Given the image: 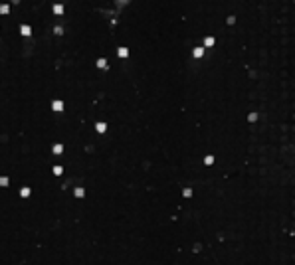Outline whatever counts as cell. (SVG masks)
<instances>
[{"label":"cell","mask_w":295,"mask_h":265,"mask_svg":"<svg viewBox=\"0 0 295 265\" xmlns=\"http://www.w3.org/2000/svg\"><path fill=\"white\" fill-rule=\"evenodd\" d=\"M30 32H32L30 26H22V34H24V36H30Z\"/></svg>","instance_id":"6da1fadb"},{"label":"cell","mask_w":295,"mask_h":265,"mask_svg":"<svg viewBox=\"0 0 295 265\" xmlns=\"http://www.w3.org/2000/svg\"><path fill=\"white\" fill-rule=\"evenodd\" d=\"M54 12H56V14H61V12H64V6L56 4V6H54Z\"/></svg>","instance_id":"7a4b0ae2"},{"label":"cell","mask_w":295,"mask_h":265,"mask_svg":"<svg viewBox=\"0 0 295 265\" xmlns=\"http://www.w3.org/2000/svg\"><path fill=\"white\" fill-rule=\"evenodd\" d=\"M8 10H10V8H8V4H4V6H0V12H2V14H8Z\"/></svg>","instance_id":"3957f363"},{"label":"cell","mask_w":295,"mask_h":265,"mask_svg":"<svg viewBox=\"0 0 295 265\" xmlns=\"http://www.w3.org/2000/svg\"><path fill=\"white\" fill-rule=\"evenodd\" d=\"M194 55H196V57L202 55V48H196V50H194Z\"/></svg>","instance_id":"277c9868"}]
</instances>
